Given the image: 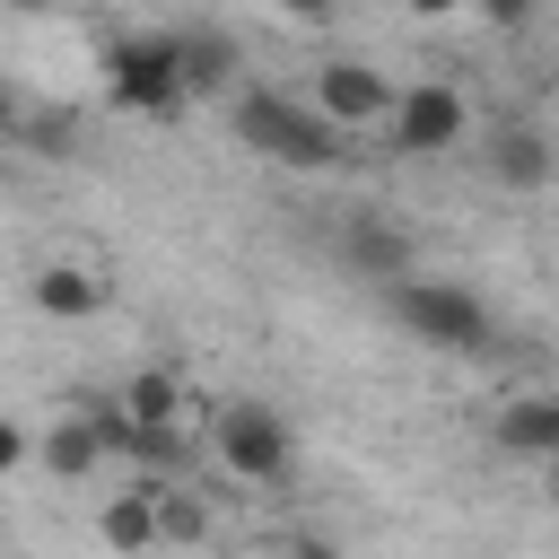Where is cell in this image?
Wrapping results in <instances>:
<instances>
[{
    "instance_id": "cell-11",
    "label": "cell",
    "mask_w": 559,
    "mask_h": 559,
    "mask_svg": "<svg viewBox=\"0 0 559 559\" xmlns=\"http://www.w3.org/2000/svg\"><path fill=\"white\" fill-rule=\"evenodd\" d=\"M35 463H44L52 480H87L96 463H114V454H105V437H96V419H87V402H70V411L35 437Z\"/></svg>"
},
{
    "instance_id": "cell-1",
    "label": "cell",
    "mask_w": 559,
    "mask_h": 559,
    "mask_svg": "<svg viewBox=\"0 0 559 559\" xmlns=\"http://www.w3.org/2000/svg\"><path fill=\"white\" fill-rule=\"evenodd\" d=\"M236 140L288 175H332L349 157V131L332 114H314L306 96H280V87H236Z\"/></svg>"
},
{
    "instance_id": "cell-6",
    "label": "cell",
    "mask_w": 559,
    "mask_h": 559,
    "mask_svg": "<svg viewBox=\"0 0 559 559\" xmlns=\"http://www.w3.org/2000/svg\"><path fill=\"white\" fill-rule=\"evenodd\" d=\"M306 105H314V114H332L341 131H367V122H384V114H393V87H384V70H376V61H349V52H341V61H323V70H314V96H306Z\"/></svg>"
},
{
    "instance_id": "cell-2",
    "label": "cell",
    "mask_w": 559,
    "mask_h": 559,
    "mask_svg": "<svg viewBox=\"0 0 559 559\" xmlns=\"http://www.w3.org/2000/svg\"><path fill=\"white\" fill-rule=\"evenodd\" d=\"M384 306H393L402 332H419V349H454V358H480L489 349V306L463 280L402 271V280H384Z\"/></svg>"
},
{
    "instance_id": "cell-17",
    "label": "cell",
    "mask_w": 559,
    "mask_h": 559,
    "mask_svg": "<svg viewBox=\"0 0 559 559\" xmlns=\"http://www.w3.org/2000/svg\"><path fill=\"white\" fill-rule=\"evenodd\" d=\"M17 463H35V437H26V419H9V411H0V480H9Z\"/></svg>"
},
{
    "instance_id": "cell-16",
    "label": "cell",
    "mask_w": 559,
    "mask_h": 559,
    "mask_svg": "<svg viewBox=\"0 0 559 559\" xmlns=\"http://www.w3.org/2000/svg\"><path fill=\"white\" fill-rule=\"evenodd\" d=\"M472 9H480V17H489V26H498V35H524V26H533V9H542V0H472Z\"/></svg>"
},
{
    "instance_id": "cell-15",
    "label": "cell",
    "mask_w": 559,
    "mask_h": 559,
    "mask_svg": "<svg viewBox=\"0 0 559 559\" xmlns=\"http://www.w3.org/2000/svg\"><path fill=\"white\" fill-rule=\"evenodd\" d=\"M157 524H166V542H210V515H201V498L192 489H157Z\"/></svg>"
},
{
    "instance_id": "cell-4",
    "label": "cell",
    "mask_w": 559,
    "mask_h": 559,
    "mask_svg": "<svg viewBox=\"0 0 559 559\" xmlns=\"http://www.w3.org/2000/svg\"><path fill=\"white\" fill-rule=\"evenodd\" d=\"M105 96L140 122H175L192 96H183V61H175V35H122L105 44Z\"/></svg>"
},
{
    "instance_id": "cell-7",
    "label": "cell",
    "mask_w": 559,
    "mask_h": 559,
    "mask_svg": "<svg viewBox=\"0 0 559 559\" xmlns=\"http://www.w3.org/2000/svg\"><path fill=\"white\" fill-rule=\"evenodd\" d=\"M480 166H489V183H498V192H542V183L559 175V148H550V131H542V122H489Z\"/></svg>"
},
{
    "instance_id": "cell-19",
    "label": "cell",
    "mask_w": 559,
    "mask_h": 559,
    "mask_svg": "<svg viewBox=\"0 0 559 559\" xmlns=\"http://www.w3.org/2000/svg\"><path fill=\"white\" fill-rule=\"evenodd\" d=\"M280 559H341L323 533H297V542H280Z\"/></svg>"
},
{
    "instance_id": "cell-5",
    "label": "cell",
    "mask_w": 559,
    "mask_h": 559,
    "mask_svg": "<svg viewBox=\"0 0 559 559\" xmlns=\"http://www.w3.org/2000/svg\"><path fill=\"white\" fill-rule=\"evenodd\" d=\"M384 131H393V148H402V157H445V148H463V140H472V105H463V87L419 79V87H402V96H393Z\"/></svg>"
},
{
    "instance_id": "cell-9",
    "label": "cell",
    "mask_w": 559,
    "mask_h": 559,
    "mask_svg": "<svg viewBox=\"0 0 559 559\" xmlns=\"http://www.w3.org/2000/svg\"><path fill=\"white\" fill-rule=\"evenodd\" d=\"M489 445L515 463H559V393H515L489 411Z\"/></svg>"
},
{
    "instance_id": "cell-3",
    "label": "cell",
    "mask_w": 559,
    "mask_h": 559,
    "mask_svg": "<svg viewBox=\"0 0 559 559\" xmlns=\"http://www.w3.org/2000/svg\"><path fill=\"white\" fill-rule=\"evenodd\" d=\"M210 445H218V472L245 480V489H280L297 472V428L271 402H227L210 419Z\"/></svg>"
},
{
    "instance_id": "cell-10",
    "label": "cell",
    "mask_w": 559,
    "mask_h": 559,
    "mask_svg": "<svg viewBox=\"0 0 559 559\" xmlns=\"http://www.w3.org/2000/svg\"><path fill=\"white\" fill-rule=\"evenodd\" d=\"M175 61H183V96H192V105H201V96H227V87L245 79V44H236L227 26L175 35Z\"/></svg>"
},
{
    "instance_id": "cell-21",
    "label": "cell",
    "mask_w": 559,
    "mask_h": 559,
    "mask_svg": "<svg viewBox=\"0 0 559 559\" xmlns=\"http://www.w3.org/2000/svg\"><path fill=\"white\" fill-rule=\"evenodd\" d=\"M0 9H52V0H0Z\"/></svg>"
},
{
    "instance_id": "cell-14",
    "label": "cell",
    "mask_w": 559,
    "mask_h": 559,
    "mask_svg": "<svg viewBox=\"0 0 559 559\" xmlns=\"http://www.w3.org/2000/svg\"><path fill=\"white\" fill-rule=\"evenodd\" d=\"M114 402H122V419H131V428H192V419H183V384H175L166 367L122 376V393H114Z\"/></svg>"
},
{
    "instance_id": "cell-8",
    "label": "cell",
    "mask_w": 559,
    "mask_h": 559,
    "mask_svg": "<svg viewBox=\"0 0 559 559\" xmlns=\"http://www.w3.org/2000/svg\"><path fill=\"white\" fill-rule=\"evenodd\" d=\"M157 489H166V480H131V489H114V498L96 507V542H105L114 559H148V550H166Z\"/></svg>"
},
{
    "instance_id": "cell-18",
    "label": "cell",
    "mask_w": 559,
    "mask_h": 559,
    "mask_svg": "<svg viewBox=\"0 0 559 559\" xmlns=\"http://www.w3.org/2000/svg\"><path fill=\"white\" fill-rule=\"evenodd\" d=\"M280 9H288L297 26H332V17H341V0H280Z\"/></svg>"
},
{
    "instance_id": "cell-22",
    "label": "cell",
    "mask_w": 559,
    "mask_h": 559,
    "mask_svg": "<svg viewBox=\"0 0 559 559\" xmlns=\"http://www.w3.org/2000/svg\"><path fill=\"white\" fill-rule=\"evenodd\" d=\"M253 559H280V550H253Z\"/></svg>"
},
{
    "instance_id": "cell-12",
    "label": "cell",
    "mask_w": 559,
    "mask_h": 559,
    "mask_svg": "<svg viewBox=\"0 0 559 559\" xmlns=\"http://www.w3.org/2000/svg\"><path fill=\"white\" fill-rule=\"evenodd\" d=\"M341 262H349L358 280H402V271H419V253H411V236H402L393 218H349V227H341Z\"/></svg>"
},
{
    "instance_id": "cell-20",
    "label": "cell",
    "mask_w": 559,
    "mask_h": 559,
    "mask_svg": "<svg viewBox=\"0 0 559 559\" xmlns=\"http://www.w3.org/2000/svg\"><path fill=\"white\" fill-rule=\"evenodd\" d=\"M411 17H454V9H472V0H402Z\"/></svg>"
},
{
    "instance_id": "cell-13",
    "label": "cell",
    "mask_w": 559,
    "mask_h": 559,
    "mask_svg": "<svg viewBox=\"0 0 559 559\" xmlns=\"http://www.w3.org/2000/svg\"><path fill=\"white\" fill-rule=\"evenodd\" d=\"M35 306H44L52 323H87V314L105 306V280H96L87 262H44V271H35Z\"/></svg>"
},
{
    "instance_id": "cell-23",
    "label": "cell",
    "mask_w": 559,
    "mask_h": 559,
    "mask_svg": "<svg viewBox=\"0 0 559 559\" xmlns=\"http://www.w3.org/2000/svg\"><path fill=\"white\" fill-rule=\"evenodd\" d=\"M550 507H559V489H550Z\"/></svg>"
}]
</instances>
